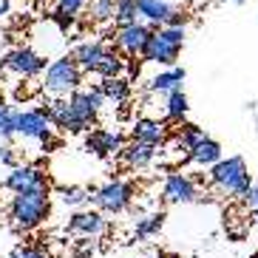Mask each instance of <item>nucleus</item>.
Masks as SVG:
<instances>
[{"instance_id": "23", "label": "nucleus", "mask_w": 258, "mask_h": 258, "mask_svg": "<svg viewBox=\"0 0 258 258\" xmlns=\"http://www.w3.org/2000/svg\"><path fill=\"white\" fill-rule=\"evenodd\" d=\"M122 71H125V60H122V54L116 48H105V54L94 66V74L99 77H119Z\"/></svg>"}, {"instance_id": "22", "label": "nucleus", "mask_w": 258, "mask_h": 258, "mask_svg": "<svg viewBox=\"0 0 258 258\" xmlns=\"http://www.w3.org/2000/svg\"><path fill=\"white\" fill-rule=\"evenodd\" d=\"M88 0H57L54 6V20L60 23V29H69L71 23L77 20V15H83Z\"/></svg>"}, {"instance_id": "15", "label": "nucleus", "mask_w": 258, "mask_h": 258, "mask_svg": "<svg viewBox=\"0 0 258 258\" xmlns=\"http://www.w3.org/2000/svg\"><path fill=\"white\" fill-rule=\"evenodd\" d=\"M131 139L159 148V145L167 142V125L159 119H151V116H142V119H137L131 125Z\"/></svg>"}, {"instance_id": "28", "label": "nucleus", "mask_w": 258, "mask_h": 258, "mask_svg": "<svg viewBox=\"0 0 258 258\" xmlns=\"http://www.w3.org/2000/svg\"><path fill=\"white\" fill-rule=\"evenodd\" d=\"M88 190L85 187H60V202L66 207H83V205H88Z\"/></svg>"}, {"instance_id": "11", "label": "nucleus", "mask_w": 258, "mask_h": 258, "mask_svg": "<svg viewBox=\"0 0 258 258\" xmlns=\"http://www.w3.org/2000/svg\"><path fill=\"white\" fill-rule=\"evenodd\" d=\"M122 145H125V139H122L119 131H108V128L85 131V151H91L99 159H108V156L119 153Z\"/></svg>"}, {"instance_id": "7", "label": "nucleus", "mask_w": 258, "mask_h": 258, "mask_svg": "<svg viewBox=\"0 0 258 258\" xmlns=\"http://www.w3.org/2000/svg\"><path fill=\"white\" fill-rule=\"evenodd\" d=\"M0 69L9 71V74L15 77H23V80H31V77H37L46 71V57H40L34 48H15V51H9L0 57Z\"/></svg>"}, {"instance_id": "29", "label": "nucleus", "mask_w": 258, "mask_h": 258, "mask_svg": "<svg viewBox=\"0 0 258 258\" xmlns=\"http://www.w3.org/2000/svg\"><path fill=\"white\" fill-rule=\"evenodd\" d=\"M9 258H51V252L46 250V244H17Z\"/></svg>"}, {"instance_id": "10", "label": "nucleus", "mask_w": 258, "mask_h": 258, "mask_svg": "<svg viewBox=\"0 0 258 258\" xmlns=\"http://www.w3.org/2000/svg\"><path fill=\"white\" fill-rule=\"evenodd\" d=\"M3 187L12 193H23V190H37V187H48V176L34 165H15L12 173L6 176Z\"/></svg>"}, {"instance_id": "2", "label": "nucleus", "mask_w": 258, "mask_h": 258, "mask_svg": "<svg viewBox=\"0 0 258 258\" xmlns=\"http://www.w3.org/2000/svg\"><path fill=\"white\" fill-rule=\"evenodd\" d=\"M207 179H210V187H216L219 193H224V196H238L241 199L244 193H247V187H250V170H247V162L241 159V156H221L216 165H210V173H207Z\"/></svg>"}, {"instance_id": "26", "label": "nucleus", "mask_w": 258, "mask_h": 258, "mask_svg": "<svg viewBox=\"0 0 258 258\" xmlns=\"http://www.w3.org/2000/svg\"><path fill=\"white\" fill-rule=\"evenodd\" d=\"M114 9L116 0H88L85 15L91 17V23H108V20H114Z\"/></svg>"}, {"instance_id": "20", "label": "nucleus", "mask_w": 258, "mask_h": 258, "mask_svg": "<svg viewBox=\"0 0 258 258\" xmlns=\"http://www.w3.org/2000/svg\"><path fill=\"white\" fill-rule=\"evenodd\" d=\"M184 69H179V66H167V71H162V74H156L148 83V88H151L153 94H170L176 91V88H182L184 83Z\"/></svg>"}, {"instance_id": "32", "label": "nucleus", "mask_w": 258, "mask_h": 258, "mask_svg": "<svg viewBox=\"0 0 258 258\" xmlns=\"http://www.w3.org/2000/svg\"><path fill=\"white\" fill-rule=\"evenodd\" d=\"M0 165H9V167L17 165V156H15V151H12V145H9L6 139H0Z\"/></svg>"}, {"instance_id": "12", "label": "nucleus", "mask_w": 258, "mask_h": 258, "mask_svg": "<svg viewBox=\"0 0 258 258\" xmlns=\"http://www.w3.org/2000/svg\"><path fill=\"white\" fill-rule=\"evenodd\" d=\"M162 199L170 202V205H190L199 199V187L196 179H190L184 173H170L162 184Z\"/></svg>"}, {"instance_id": "5", "label": "nucleus", "mask_w": 258, "mask_h": 258, "mask_svg": "<svg viewBox=\"0 0 258 258\" xmlns=\"http://www.w3.org/2000/svg\"><path fill=\"white\" fill-rule=\"evenodd\" d=\"M80 85H83V69L74 62L71 54L48 62L43 71V91H48L51 97H69Z\"/></svg>"}, {"instance_id": "18", "label": "nucleus", "mask_w": 258, "mask_h": 258, "mask_svg": "<svg viewBox=\"0 0 258 258\" xmlns=\"http://www.w3.org/2000/svg\"><path fill=\"white\" fill-rule=\"evenodd\" d=\"M105 43H99V40H85V43H77L74 51H71V57H74V62L80 66L83 71H94V66L99 62V57L105 54Z\"/></svg>"}, {"instance_id": "4", "label": "nucleus", "mask_w": 258, "mask_h": 258, "mask_svg": "<svg viewBox=\"0 0 258 258\" xmlns=\"http://www.w3.org/2000/svg\"><path fill=\"white\" fill-rule=\"evenodd\" d=\"M12 119H15V137L43 142V148H54L57 145L48 108H29V111H15L12 108Z\"/></svg>"}, {"instance_id": "21", "label": "nucleus", "mask_w": 258, "mask_h": 258, "mask_svg": "<svg viewBox=\"0 0 258 258\" xmlns=\"http://www.w3.org/2000/svg\"><path fill=\"white\" fill-rule=\"evenodd\" d=\"M173 3L170 0H137V12L139 17H145L148 23H156V26H165L167 15H170Z\"/></svg>"}, {"instance_id": "8", "label": "nucleus", "mask_w": 258, "mask_h": 258, "mask_svg": "<svg viewBox=\"0 0 258 258\" xmlns=\"http://www.w3.org/2000/svg\"><path fill=\"white\" fill-rule=\"evenodd\" d=\"M69 105L71 111L77 114V119L83 122L85 128H91L94 122H97L99 111H102V105H105V97L99 94V88H74V91L69 94Z\"/></svg>"}, {"instance_id": "3", "label": "nucleus", "mask_w": 258, "mask_h": 258, "mask_svg": "<svg viewBox=\"0 0 258 258\" xmlns=\"http://www.w3.org/2000/svg\"><path fill=\"white\" fill-rule=\"evenodd\" d=\"M184 46V26H159L142 48V60L156 66H176Z\"/></svg>"}, {"instance_id": "35", "label": "nucleus", "mask_w": 258, "mask_h": 258, "mask_svg": "<svg viewBox=\"0 0 258 258\" xmlns=\"http://www.w3.org/2000/svg\"><path fill=\"white\" fill-rule=\"evenodd\" d=\"M125 71H128V80L134 83V80L142 74V60H137V57H125Z\"/></svg>"}, {"instance_id": "25", "label": "nucleus", "mask_w": 258, "mask_h": 258, "mask_svg": "<svg viewBox=\"0 0 258 258\" xmlns=\"http://www.w3.org/2000/svg\"><path fill=\"white\" fill-rule=\"evenodd\" d=\"M162 224H165V213H151V216H145V219L137 221V227H134V238H139V241H145V238H153V235L162 230Z\"/></svg>"}, {"instance_id": "33", "label": "nucleus", "mask_w": 258, "mask_h": 258, "mask_svg": "<svg viewBox=\"0 0 258 258\" xmlns=\"http://www.w3.org/2000/svg\"><path fill=\"white\" fill-rule=\"evenodd\" d=\"M187 20H190V15L184 12V9H170V15H167V20H165V26H187Z\"/></svg>"}, {"instance_id": "41", "label": "nucleus", "mask_w": 258, "mask_h": 258, "mask_svg": "<svg viewBox=\"0 0 258 258\" xmlns=\"http://www.w3.org/2000/svg\"><path fill=\"white\" fill-rule=\"evenodd\" d=\"M156 258H162V255H156Z\"/></svg>"}, {"instance_id": "30", "label": "nucleus", "mask_w": 258, "mask_h": 258, "mask_svg": "<svg viewBox=\"0 0 258 258\" xmlns=\"http://www.w3.org/2000/svg\"><path fill=\"white\" fill-rule=\"evenodd\" d=\"M207 134H205V128H199V125H182V134H179V142H182V148L184 151H190L196 142H202Z\"/></svg>"}, {"instance_id": "37", "label": "nucleus", "mask_w": 258, "mask_h": 258, "mask_svg": "<svg viewBox=\"0 0 258 258\" xmlns=\"http://www.w3.org/2000/svg\"><path fill=\"white\" fill-rule=\"evenodd\" d=\"M9 9H12V0H0V20L9 15Z\"/></svg>"}, {"instance_id": "38", "label": "nucleus", "mask_w": 258, "mask_h": 258, "mask_svg": "<svg viewBox=\"0 0 258 258\" xmlns=\"http://www.w3.org/2000/svg\"><path fill=\"white\" fill-rule=\"evenodd\" d=\"M6 111H9V105H6V99H3V94H0V116L6 114Z\"/></svg>"}, {"instance_id": "40", "label": "nucleus", "mask_w": 258, "mask_h": 258, "mask_svg": "<svg viewBox=\"0 0 258 258\" xmlns=\"http://www.w3.org/2000/svg\"><path fill=\"white\" fill-rule=\"evenodd\" d=\"M233 3H244V0H233Z\"/></svg>"}, {"instance_id": "34", "label": "nucleus", "mask_w": 258, "mask_h": 258, "mask_svg": "<svg viewBox=\"0 0 258 258\" xmlns=\"http://www.w3.org/2000/svg\"><path fill=\"white\" fill-rule=\"evenodd\" d=\"M241 202H244V207H247V210H258V187L255 184H250V187H247V193H244L241 196Z\"/></svg>"}, {"instance_id": "17", "label": "nucleus", "mask_w": 258, "mask_h": 258, "mask_svg": "<svg viewBox=\"0 0 258 258\" xmlns=\"http://www.w3.org/2000/svg\"><path fill=\"white\" fill-rule=\"evenodd\" d=\"M97 88L105 97V102H114V105H125L131 99V80L122 74L119 77H102V83Z\"/></svg>"}, {"instance_id": "14", "label": "nucleus", "mask_w": 258, "mask_h": 258, "mask_svg": "<svg viewBox=\"0 0 258 258\" xmlns=\"http://www.w3.org/2000/svg\"><path fill=\"white\" fill-rule=\"evenodd\" d=\"M46 108H48V116H51L54 128L69 131V134H85V131H91V128H85L83 122L77 119V114L71 111V105H69V99L66 97H57L54 102H48Z\"/></svg>"}, {"instance_id": "13", "label": "nucleus", "mask_w": 258, "mask_h": 258, "mask_svg": "<svg viewBox=\"0 0 258 258\" xmlns=\"http://www.w3.org/2000/svg\"><path fill=\"white\" fill-rule=\"evenodd\" d=\"M69 230L77 235H88V238H97V235L108 233V221L102 219L99 210H77L69 219Z\"/></svg>"}, {"instance_id": "1", "label": "nucleus", "mask_w": 258, "mask_h": 258, "mask_svg": "<svg viewBox=\"0 0 258 258\" xmlns=\"http://www.w3.org/2000/svg\"><path fill=\"white\" fill-rule=\"evenodd\" d=\"M51 210V199H48V187H37V190H23L15 193L12 205H9V219L15 224V230H37L43 221L48 219Z\"/></svg>"}, {"instance_id": "24", "label": "nucleus", "mask_w": 258, "mask_h": 258, "mask_svg": "<svg viewBox=\"0 0 258 258\" xmlns=\"http://www.w3.org/2000/svg\"><path fill=\"white\" fill-rule=\"evenodd\" d=\"M165 116L170 122H182L184 116H187V111H190V105H187V97H184V91L182 88H176V91H170V94H165Z\"/></svg>"}, {"instance_id": "19", "label": "nucleus", "mask_w": 258, "mask_h": 258, "mask_svg": "<svg viewBox=\"0 0 258 258\" xmlns=\"http://www.w3.org/2000/svg\"><path fill=\"white\" fill-rule=\"evenodd\" d=\"M187 159L193 162V165H199V167H210V165H216V162L221 159V145L216 142V139L205 137L202 142H196L187 151Z\"/></svg>"}, {"instance_id": "16", "label": "nucleus", "mask_w": 258, "mask_h": 258, "mask_svg": "<svg viewBox=\"0 0 258 258\" xmlns=\"http://www.w3.org/2000/svg\"><path fill=\"white\" fill-rule=\"evenodd\" d=\"M119 159H122V165L131 167V170H142V167H148L153 159H156V148H153V145H145V142L131 139L128 145H122Z\"/></svg>"}, {"instance_id": "31", "label": "nucleus", "mask_w": 258, "mask_h": 258, "mask_svg": "<svg viewBox=\"0 0 258 258\" xmlns=\"http://www.w3.org/2000/svg\"><path fill=\"white\" fill-rule=\"evenodd\" d=\"M15 137V119H12V108H9L6 114L0 116V139H12Z\"/></svg>"}, {"instance_id": "9", "label": "nucleus", "mask_w": 258, "mask_h": 258, "mask_svg": "<svg viewBox=\"0 0 258 258\" xmlns=\"http://www.w3.org/2000/svg\"><path fill=\"white\" fill-rule=\"evenodd\" d=\"M108 37L114 40V48L122 51L125 57H142V48L151 37V26H142L137 23H128V26H116L114 34H108Z\"/></svg>"}, {"instance_id": "27", "label": "nucleus", "mask_w": 258, "mask_h": 258, "mask_svg": "<svg viewBox=\"0 0 258 258\" xmlns=\"http://www.w3.org/2000/svg\"><path fill=\"white\" fill-rule=\"evenodd\" d=\"M137 0H116V9H114V23L116 26H128V23H137Z\"/></svg>"}, {"instance_id": "6", "label": "nucleus", "mask_w": 258, "mask_h": 258, "mask_svg": "<svg viewBox=\"0 0 258 258\" xmlns=\"http://www.w3.org/2000/svg\"><path fill=\"white\" fill-rule=\"evenodd\" d=\"M88 193H91L88 202H91L99 213L116 216V213H125L131 207L137 187L131 182H125V179H111V182H105L102 187H94V190H88Z\"/></svg>"}, {"instance_id": "39", "label": "nucleus", "mask_w": 258, "mask_h": 258, "mask_svg": "<svg viewBox=\"0 0 258 258\" xmlns=\"http://www.w3.org/2000/svg\"><path fill=\"white\" fill-rule=\"evenodd\" d=\"M252 221H255V224H258V210H252Z\"/></svg>"}, {"instance_id": "36", "label": "nucleus", "mask_w": 258, "mask_h": 258, "mask_svg": "<svg viewBox=\"0 0 258 258\" xmlns=\"http://www.w3.org/2000/svg\"><path fill=\"white\" fill-rule=\"evenodd\" d=\"M91 252H94L91 238H88V235H83V238H80V244L74 247V255H91Z\"/></svg>"}]
</instances>
